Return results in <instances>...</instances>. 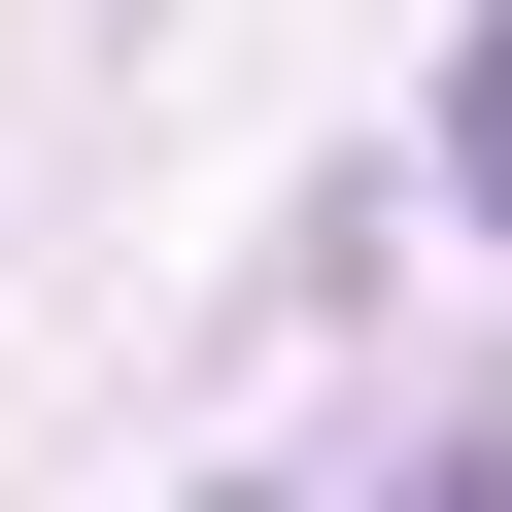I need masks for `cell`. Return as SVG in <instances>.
<instances>
[{"label": "cell", "mask_w": 512, "mask_h": 512, "mask_svg": "<svg viewBox=\"0 0 512 512\" xmlns=\"http://www.w3.org/2000/svg\"><path fill=\"white\" fill-rule=\"evenodd\" d=\"M444 205L512 239V0H478V69H444Z\"/></svg>", "instance_id": "obj_1"}]
</instances>
